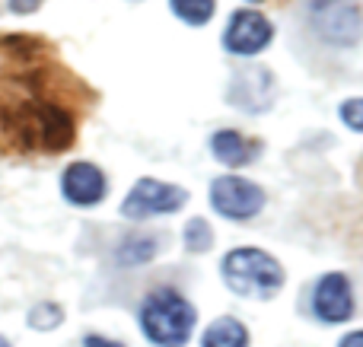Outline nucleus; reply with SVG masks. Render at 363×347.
Wrapping results in <instances>:
<instances>
[{"label": "nucleus", "mask_w": 363, "mask_h": 347, "mask_svg": "<svg viewBox=\"0 0 363 347\" xmlns=\"http://www.w3.org/2000/svg\"><path fill=\"white\" fill-rule=\"evenodd\" d=\"M169 6L185 25H204L211 23L217 0H169Z\"/></svg>", "instance_id": "14"}, {"label": "nucleus", "mask_w": 363, "mask_h": 347, "mask_svg": "<svg viewBox=\"0 0 363 347\" xmlns=\"http://www.w3.org/2000/svg\"><path fill=\"white\" fill-rule=\"evenodd\" d=\"M274 42V25L258 10H236L223 29V48L236 57H255Z\"/></svg>", "instance_id": "7"}, {"label": "nucleus", "mask_w": 363, "mask_h": 347, "mask_svg": "<svg viewBox=\"0 0 363 347\" xmlns=\"http://www.w3.org/2000/svg\"><path fill=\"white\" fill-rule=\"evenodd\" d=\"M245 4H262V0H245Z\"/></svg>", "instance_id": "22"}, {"label": "nucleus", "mask_w": 363, "mask_h": 347, "mask_svg": "<svg viewBox=\"0 0 363 347\" xmlns=\"http://www.w3.org/2000/svg\"><path fill=\"white\" fill-rule=\"evenodd\" d=\"M201 347H249V329L233 316H220L204 329Z\"/></svg>", "instance_id": "12"}, {"label": "nucleus", "mask_w": 363, "mask_h": 347, "mask_svg": "<svg viewBox=\"0 0 363 347\" xmlns=\"http://www.w3.org/2000/svg\"><path fill=\"white\" fill-rule=\"evenodd\" d=\"M26 322H29V329H35V331H51L64 322V309L57 303H38V306H32Z\"/></svg>", "instance_id": "16"}, {"label": "nucleus", "mask_w": 363, "mask_h": 347, "mask_svg": "<svg viewBox=\"0 0 363 347\" xmlns=\"http://www.w3.org/2000/svg\"><path fill=\"white\" fill-rule=\"evenodd\" d=\"M309 25L328 45H354L363 32V13L357 0H309Z\"/></svg>", "instance_id": "4"}, {"label": "nucleus", "mask_w": 363, "mask_h": 347, "mask_svg": "<svg viewBox=\"0 0 363 347\" xmlns=\"http://www.w3.org/2000/svg\"><path fill=\"white\" fill-rule=\"evenodd\" d=\"M338 347H363V329L351 331V335H345V338L338 341Z\"/></svg>", "instance_id": "20"}, {"label": "nucleus", "mask_w": 363, "mask_h": 347, "mask_svg": "<svg viewBox=\"0 0 363 347\" xmlns=\"http://www.w3.org/2000/svg\"><path fill=\"white\" fill-rule=\"evenodd\" d=\"M313 309L315 319H322L325 325H341L354 316V290H351V280L345 274L332 271L325 278H319L313 293Z\"/></svg>", "instance_id": "8"}, {"label": "nucleus", "mask_w": 363, "mask_h": 347, "mask_svg": "<svg viewBox=\"0 0 363 347\" xmlns=\"http://www.w3.org/2000/svg\"><path fill=\"white\" fill-rule=\"evenodd\" d=\"M211 204L220 217L242 223V220H252V217L262 214L264 191H262V185H255L252 178L220 176L211 182Z\"/></svg>", "instance_id": "5"}, {"label": "nucleus", "mask_w": 363, "mask_h": 347, "mask_svg": "<svg viewBox=\"0 0 363 347\" xmlns=\"http://www.w3.org/2000/svg\"><path fill=\"white\" fill-rule=\"evenodd\" d=\"M38 6H42V0H10V10L19 13V16H26V13H35Z\"/></svg>", "instance_id": "18"}, {"label": "nucleus", "mask_w": 363, "mask_h": 347, "mask_svg": "<svg viewBox=\"0 0 363 347\" xmlns=\"http://www.w3.org/2000/svg\"><path fill=\"white\" fill-rule=\"evenodd\" d=\"M83 347H125V344L112 341V338H102V335H86L83 338Z\"/></svg>", "instance_id": "19"}, {"label": "nucleus", "mask_w": 363, "mask_h": 347, "mask_svg": "<svg viewBox=\"0 0 363 347\" xmlns=\"http://www.w3.org/2000/svg\"><path fill=\"white\" fill-rule=\"evenodd\" d=\"M188 201V191L172 182H160V178H140L128 198L121 201V217L128 220H150L160 214H176L182 204Z\"/></svg>", "instance_id": "6"}, {"label": "nucleus", "mask_w": 363, "mask_h": 347, "mask_svg": "<svg viewBox=\"0 0 363 347\" xmlns=\"http://www.w3.org/2000/svg\"><path fill=\"white\" fill-rule=\"evenodd\" d=\"M239 89H242V96H233L236 106L249 108V112H264V108L271 106V74L268 70H262V67L245 70V74L233 83V93H239Z\"/></svg>", "instance_id": "11"}, {"label": "nucleus", "mask_w": 363, "mask_h": 347, "mask_svg": "<svg viewBox=\"0 0 363 347\" xmlns=\"http://www.w3.org/2000/svg\"><path fill=\"white\" fill-rule=\"evenodd\" d=\"M220 274H223L226 287H230L236 297H245V300H274L284 287L281 261L255 246L230 249V252L223 255Z\"/></svg>", "instance_id": "2"}, {"label": "nucleus", "mask_w": 363, "mask_h": 347, "mask_svg": "<svg viewBox=\"0 0 363 347\" xmlns=\"http://www.w3.org/2000/svg\"><path fill=\"white\" fill-rule=\"evenodd\" d=\"M213 246V233H211V223L204 217H191L185 223V249L191 255H201Z\"/></svg>", "instance_id": "15"}, {"label": "nucleus", "mask_w": 363, "mask_h": 347, "mask_svg": "<svg viewBox=\"0 0 363 347\" xmlns=\"http://www.w3.org/2000/svg\"><path fill=\"white\" fill-rule=\"evenodd\" d=\"M160 242L153 239V236H125L118 246V258L121 265L134 268V265H147V261H153V255H157Z\"/></svg>", "instance_id": "13"}, {"label": "nucleus", "mask_w": 363, "mask_h": 347, "mask_svg": "<svg viewBox=\"0 0 363 347\" xmlns=\"http://www.w3.org/2000/svg\"><path fill=\"white\" fill-rule=\"evenodd\" d=\"M262 144L258 140H249L245 134L233 131V127H223V131L211 134V153L217 157V163L230 166V169H239V166L255 163Z\"/></svg>", "instance_id": "10"}, {"label": "nucleus", "mask_w": 363, "mask_h": 347, "mask_svg": "<svg viewBox=\"0 0 363 347\" xmlns=\"http://www.w3.org/2000/svg\"><path fill=\"white\" fill-rule=\"evenodd\" d=\"M26 147L42 150H67L74 144V118L51 102H23L16 106V127Z\"/></svg>", "instance_id": "3"}, {"label": "nucleus", "mask_w": 363, "mask_h": 347, "mask_svg": "<svg viewBox=\"0 0 363 347\" xmlns=\"http://www.w3.org/2000/svg\"><path fill=\"white\" fill-rule=\"evenodd\" d=\"M106 191H108L106 172L96 163L77 159L61 176V195H64V201H70L74 207H96V204L106 198Z\"/></svg>", "instance_id": "9"}, {"label": "nucleus", "mask_w": 363, "mask_h": 347, "mask_svg": "<svg viewBox=\"0 0 363 347\" xmlns=\"http://www.w3.org/2000/svg\"><path fill=\"white\" fill-rule=\"evenodd\" d=\"M0 347H13V344H10V341H6V338H4V335H0Z\"/></svg>", "instance_id": "21"}, {"label": "nucleus", "mask_w": 363, "mask_h": 347, "mask_svg": "<svg viewBox=\"0 0 363 347\" xmlns=\"http://www.w3.org/2000/svg\"><path fill=\"white\" fill-rule=\"evenodd\" d=\"M338 115H341V121H345V125L351 127V131L363 134V96H357V99L341 102Z\"/></svg>", "instance_id": "17"}, {"label": "nucleus", "mask_w": 363, "mask_h": 347, "mask_svg": "<svg viewBox=\"0 0 363 347\" xmlns=\"http://www.w3.org/2000/svg\"><path fill=\"white\" fill-rule=\"evenodd\" d=\"M140 331L150 338L157 347H185L191 338L194 325H198V312H194L191 300H185L172 287H160L140 303L138 312Z\"/></svg>", "instance_id": "1"}]
</instances>
